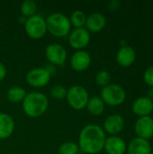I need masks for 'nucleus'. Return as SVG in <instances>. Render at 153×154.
Returning <instances> with one entry per match:
<instances>
[{"mask_svg": "<svg viewBox=\"0 0 153 154\" xmlns=\"http://www.w3.org/2000/svg\"><path fill=\"white\" fill-rule=\"evenodd\" d=\"M104 150L107 154H124L127 150V145L121 137L111 135L106 139Z\"/></svg>", "mask_w": 153, "mask_h": 154, "instance_id": "ddd939ff", "label": "nucleus"}, {"mask_svg": "<svg viewBox=\"0 0 153 154\" xmlns=\"http://www.w3.org/2000/svg\"><path fill=\"white\" fill-rule=\"evenodd\" d=\"M24 28L27 35L34 40L42 38L47 32L46 20L41 14H34L26 19Z\"/></svg>", "mask_w": 153, "mask_h": 154, "instance_id": "423d86ee", "label": "nucleus"}, {"mask_svg": "<svg viewBox=\"0 0 153 154\" xmlns=\"http://www.w3.org/2000/svg\"><path fill=\"white\" fill-rule=\"evenodd\" d=\"M49 106L48 97L41 92L27 93L23 101V109L30 117H39L42 116Z\"/></svg>", "mask_w": 153, "mask_h": 154, "instance_id": "f03ea898", "label": "nucleus"}, {"mask_svg": "<svg viewBox=\"0 0 153 154\" xmlns=\"http://www.w3.org/2000/svg\"><path fill=\"white\" fill-rule=\"evenodd\" d=\"M26 17L25 16H23V15H21L20 16V18H19V21H20V23H25V22H26Z\"/></svg>", "mask_w": 153, "mask_h": 154, "instance_id": "7c9ffc66", "label": "nucleus"}, {"mask_svg": "<svg viewBox=\"0 0 153 154\" xmlns=\"http://www.w3.org/2000/svg\"><path fill=\"white\" fill-rule=\"evenodd\" d=\"M110 80H111V75L106 69H102L98 71L97 74L96 75V83L99 87L102 88L106 87L107 85L110 84Z\"/></svg>", "mask_w": 153, "mask_h": 154, "instance_id": "b1692460", "label": "nucleus"}, {"mask_svg": "<svg viewBox=\"0 0 153 154\" xmlns=\"http://www.w3.org/2000/svg\"><path fill=\"white\" fill-rule=\"evenodd\" d=\"M120 5H121L120 1H118V0H111L108 3V9L111 10V11H115L120 7Z\"/></svg>", "mask_w": 153, "mask_h": 154, "instance_id": "bb28decb", "label": "nucleus"}, {"mask_svg": "<svg viewBox=\"0 0 153 154\" xmlns=\"http://www.w3.org/2000/svg\"><path fill=\"white\" fill-rule=\"evenodd\" d=\"M151 154H153V152H151Z\"/></svg>", "mask_w": 153, "mask_h": 154, "instance_id": "2f4dec72", "label": "nucleus"}, {"mask_svg": "<svg viewBox=\"0 0 153 154\" xmlns=\"http://www.w3.org/2000/svg\"><path fill=\"white\" fill-rule=\"evenodd\" d=\"M46 20L47 31L56 37H65L67 36L71 28V23L69 18L64 14L60 12H55L48 15Z\"/></svg>", "mask_w": 153, "mask_h": 154, "instance_id": "7ed1b4c3", "label": "nucleus"}, {"mask_svg": "<svg viewBox=\"0 0 153 154\" xmlns=\"http://www.w3.org/2000/svg\"><path fill=\"white\" fill-rule=\"evenodd\" d=\"M7 98L9 101L13 103H19L23 102L24 97H26L27 93L24 88L19 87V86H14L11 87L7 90Z\"/></svg>", "mask_w": 153, "mask_h": 154, "instance_id": "aec40b11", "label": "nucleus"}, {"mask_svg": "<svg viewBox=\"0 0 153 154\" xmlns=\"http://www.w3.org/2000/svg\"><path fill=\"white\" fill-rule=\"evenodd\" d=\"M21 12L22 15L25 16L26 18L31 17L36 14L37 11V4L33 0H24L21 4Z\"/></svg>", "mask_w": 153, "mask_h": 154, "instance_id": "4be33fe9", "label": "nucleus"}, {"mask_svg": "<svg viewBox=\"0 0 153 154\" xmlns=\"http://www.w3.org/2000/svg\"><path fill=\"white\" fill-rule=\"evenodd\" d=\"M148 97L151 98V99H152L153 98V88H151L148 91Z\"/></svg>", "mask_w": 153, "mask_h": 154, "instance_id": "c756f323", "label": "nucleus"}, {"mask_svg": "<svg viewBox=\"0 0 153 154\" xmlns=\"http://www.w3.org/2000/svg\"><path fill=\"white\" fill-rule=\"evenodd\" d=\"M14 130V121L6 113H0V140L7 139Z\"/></svg>", "mask_w": 153, "mask_h": 154, "instance_id": "a211bd4d", "label": "nucleus"}, {"mask_svg": "<svg viewBox=\"0 0 153 154\" xmlns=\"http://www.w3.org/2000/svg\"><path fill=\"white\" fill-rule=\"evenodd\" d=\"M50 79V74L45 68H35L29 70L26 74L27 83L33 88H41L46 86Z\"/></svg>", "mask_w": 153, "mask_h": 154, "instance_id": "0eeeda50", "label": "nucleus"}, {"mask_svg": "<svg viewBox=\"0 0 153 154\" xmlns=\"http://www.w3.org/2000/svg\"><path fill=\"white\" fill-rule=\"evenodd\" d=\"M69 105L75 110H82L87 106L89 99L87 90L81 85H74L67 90L66 96Z\"/></svg>", "mask_w": 153, "mask_h": 154, "instance_id": "39448f33", "label": "nucleus"}, {"mask_svg": "<svg viewBox=\"0 0 153 154\" xmlns=\"http://www.w3.org/2000/svg\"><path fill=\"white\" fill-rule=\"evenodd\" d=\"M132 110L139 117L148 116L153 111V100L148 97H139L133 103Z\"/></svg>", "mask_w": 153, "mask_h": 154, "instance_id": "4468645a", "label": "nucleus"}, {"mask_svg": "<svg viewBox=\"0 0 153 154\" xmlns=\"http://www.w3.org/2000/svg\"><path fill=\"white\" fill-rule=\"evenodd\" d=\"M143 79L145 81V83L153 88V66L149 67L143 74Z\"/></svg>", "mask_w": 153, "mask_h": 154, "instance_id": "a878e982", "label": "nucleus"}, {"mask_svg": "<svg viewBox=\"0 0 153 154\" xmlns=\"http://www.w3.org/2000/svg\"><path fill=\"white\" fill-rule=\"evenodd\" d=\"M36 154H44V153H36Z\"/></svg>", "mask_w": 153, "mask_h": 154, "instance_id": "473e14b6", "label": "nucleus"}, {"mask_svg": "<svg viewBox=\"0 0 153 154\" xmlns=\"http://www.w3.org/2000/svg\"><path fill=\"white\" fill-rule=\"evenodd\" d=\"M90 42V33L85 27L75 28L69 35V45L76 50H82Z\"/></svg>", "mask_w": 153, "mask_h": 154, "instance_id": "6e6552de", "label": "nucleus"}, {"mask_svg": "<svg viewBox=\"0 0 153 154\" xmlns=\"http://www.w3.org/2000/svg\"><path fill=\"white\" fill-rule=\"evenodd\" d=\"M45 69H46V70L50 74V76L53 75V74L56 72V68H55V65H53V64H48V65L45 67Z\"/></svg>", "mask_w": 153, "mask_h": 154, "instance_id": "c85d7f7f", "label": "nucleus"}, {"mask_svg": "<svg viewBox=\"0 0 153 154\" xmlns=\"http://www.w3.org/2000/svg\"><path fill=\"white\" fill-rule=\"evenodd\" d=\"M100 97L105 104L111 106H117L124 102L126 93L120 85L109 84L102 88Z\"/></svg>", "mask_w": 153, "mask_h": 154, "instance_id": "20e7f679", "label": "nucleus"}, {"mask_svg": "<svg viewBox=\"0 0 153 154\" xmlns=\"http://www.w3.org/2000/svg\"><path fill=\"white\" fill-rule=\"evenodd\" d=\"M126 151L128 154H151V147L148 140L136 137L129 143Z\"/></svg>", "mask_w": 153, "mask_h": 154, "instance_id": "f3484780", "label": "nucleus"}, {"mask_svg": "<svg viewBox=\"0 0 153 154\" xmlns=\"http://www.w3.org/2000/svg\"><path fill=\"white\" fill-rule=\"evenodd\" d=\"M79 152L78 144L74 142L63 143L59 148V154H78Z\"/></svg>", "mask_w": 153, "mask_h": 154, "instance_id": "5701e85b", "label": "nucleus"}, {"mask_svg": "<svg viewBox=\"0 0 153 154\" xmlns=\"http://www.w3.org/2000/svg\"><path fill=\"white\" fill-rule=\"evenodd\" d=\"M106 133L97 125H86L79 133L78 147L81 152L87 154H97L103 149L106 142Z\"/></svg>", "mask_w": 153, "mask_h": 154, "instance_id": "f257e3e1", "label": "nucleus"}, {"mask_svg": "<svg viewBox=\"0 0 153 154\" xmlns=\"http://www.w3.org/2000/svg\"><path fill=\"white\" fill-rule=\"evenodd\" d=\"M50 95L55 99H63L67 96V89L61 85H55L50 89Z\"/></svg>", "mask_w": 153, "mask_h": 154, "instance_id": "393cba45", "label": "nucleus"}, {"mask_svg": "<svg viewBox=\"0 0 153 154\" xmlns=\"http://www.w3.org/2000/svg\"><path fill=\"white\" fill-rule=\"evenodd\" d=\"M134 131L138 137L149 140L153 137V118L151 116L139 117L134 125Z\"/></svg>", "mask_w": 153, "mask_h": 154, "instance_id": "9d476101", "label": "nucleus"}, {"mask_svg": "<svg viewBox=\"0 0 153 154\" xmlns=\"http://www.w3.org/2000/svg\"><path fill=\"white\" fill-rule=\"evenodd\" d=\"M45 54L50 64L63 65L67 60L66 49L59 43H50L46 47Z\"/></svg>", "mask_w": 153, "mask_h": 154, "instance_id": "1a4fd4ad", "label": "nucleus"}, {"mask_svg": "<svg viewBox=\"0 0 153 154\" xmlns=\"http://www.w3.org/2000/svg\"><path fill=\"white\" fill-rule=\"evenodd\" d=\"M136 60V52L134 49L131 46H123L119 49L116 54L117 63L124 68L132 66Z\"/></svg>", "mask_w": 153, "mask_h": 154, "instance_id": "dca6fc26", "label": "nucleus"}, {"mask_svg": "<svg viewBox=\"0 0 153 154\" xmlns=\"http://www.w3.org/2000/svg\"><path fill=\"white\" fill-rule=\"evenodd\" d=\"M124 127V119L121 115L114 114L108 116L105 122H104V128L103 130L105 133L111 135H116L117 134L121 133Z\"/></svg>", "mask_w": 153, "mask_h": 154, "instance_id": "9b49d317", "label": "nucleus"}, {"mask_svg": "<svg viewBox=\"0 0 153 154\" xmlns=\"http://www.w3.org/2000/svg\"><path fill=\"white\" fill-rule=\"evenodd\" d=\"M106 24V16L98 12L92 13L87 16L85 28L88 32H97L102 31Z\"/></svg>", "mask_w": 153, "mask_h": 154, "instance_id": "2eb2a0df", "label": "nucleus"}, {"mask_svg": "<svg viewBox=\"0 0 153 154\" xmlns=\"http://www.w3.org/2000/svg\"><path fill=\"white\" fill-rule=\"evenodd\" d=\"M6 76V68L4 65V63H2L0 61V80H3Z\"/></svg>", "mask_w": 153, "mask_h": 154, "instance_id": "cd10ccee", "label": "nucleus"}, {"mask_svg": "<svg viewBox=\"0 0 153 154\" xmlns=\"http://www.w3.org/2000/svg\"><path fill=\"white\" fill-rule=\"evenodd\" d=\"M88 110V112L95 116H101L104 113L105 110V103L103 102V100L101 99V97H92L88 99L87 106H86Z\"/></svg>", "mask_w": 153, "mask_h": 154, "instance_id": "6ab92c4d", "label": "nucleus"}, {"mask_svg": "<svg viewBox=\"0 0 153 154\" xmlns=\"http://www.w3.org/2000/svg\"><path fill=\"white\" fill-rule=\"evenodd\" d=\"M87 20L86 14L81 10H75L71 13L69 17V22L71 25L75 26V28L84 27Z\"/></svg>", "mask_w": 153, "mask_h": 154, "instance_id": "412c9836", "label": "nucleus"}, {"mask_svg": "<svg viewBox=\"0 0 153 154\" xmlns=\"http://www.w3.org/2000/svg\"><path fill=\"white\" fill-rule=\"evenodd\" d=\"M91 63L90 54L83 50L77 51L70 58V67L76 71L86 70Z\"/></svg>", "mask_w": 153, "mask_h": 154, "instance_id": "f8f14e48", "label": "nucleus"}]
</instances>
